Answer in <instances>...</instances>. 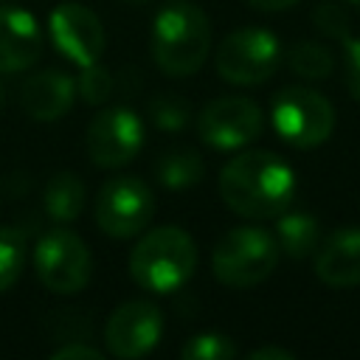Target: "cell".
I'll return each instance as SVG.
<instances>
[{"mask_svg": "<svg viewBox=\"0 0 360 360\" xmlns=\"http://www.w3.org/2000/svg\"><path fill=\"white\" fill-rule=\"evenodd\" d=\"M222 202L245 219H276L295 200V172L267 149H250L219 172Z\"/></svg>", "mask_w": 360, "mask_h": 360, "instance_id": "6da1fadb", "label": "cell"}, {"mask_svg": "<svg viewBox=\"0 0 360 360\" xmlns=\"http://www.w3.org/2000/svg\"><path fill=\"white\" fill-rule=\"evenodd\" d=\"M152 62L174 79L197 73L211 53V22L205 11L188 0L166 3L149 34Z\"/></svg>", "mask_w": 360, "mask_h": 360, "instance_id": "7a4b0ae2", "label": "cell"}, {"mask_svg": "<svg viewBox=\"0 0 360 360\" xmlns=\"http://www.w3.org/2000/svg\"><path fill=\"white\" fill-rule=\"evenodd\" d=\"M197 267V245L191 233L177 225H160L146 231L129 250L132 281L155 295L180 290Z\"/></svg>", "mask_w": 360, "mask_h": 360, "instance_id": "3957f363", "label": "cell"}, {"mask_svg": "<svg viewBox=\"0 0 360 360\" xmlns=\"http://www.w3.org/2000/svg\"><path fill=\"white\" fill-rule=\"evenodd\" d=\"M281 248L276 236L259 225L231 228L211 253L214 278L233 290H248L262 284L278 264Z\"/></svg>", "mask_w": 360, "mask_h": 360, "instance_id": "277c9868", "label": "cell"}, {"mask_svg": "<svg viewBox=\"0 0 360 360\" xmlns=\"http://www.w3.org/2000/svg\"><path fill=\"white\" fill-rule=\"evenodd\" d=\"M270 118L276 135L292 149H315L335 129V107L326 96L309 87H281L273 96Z\"/></svg>", "mask_w": 360, "mask_h": 360, "instance_id": "5b68a950", "label": "cell"}, {"mask_svg": "<svg viewBox=\"0 0 360 360\" xmlns=\"http://www.w3.org/2000/svg\"><path fill=\"white\" fill-rule=\"evenodd\" d=\"M217 73L228 84L253 87L267 82L281 65V42L267 28H236L231 31L214 53Z\"/></svg>", "mask_w": 360, "mask_h": 360, "instance_id": "8992f818", "label": "cell"}, {"mask_svg": "<svg viewBox=\"0 0 360 360\" xmlns=\"http://www.w3.org/2000/svg\"><path fill=\"white\" fill-rule=\"evenodd\" d=\"M34 270L45 290L56 295H73L87 287L93 256L79 233L68 228H51L34 245Z\"/></svg>", "mask_w": 360, "mask_h": 360, "instance_id": "52a82bcc", "label": "cell"}, {"mask_svg": "<svg viewBox=\"0 0 360 360\" xmlns=\"http://www.w3.org/2000/svg\"><path fill=\"white\" fill-rule=\"evenodd\" d=\"M155 214V194L138 174L110 177L96 197V222L112 239H129L146 231Z\"/></svg>", "mask_w": 360, "mask_h": 360, "instance_id": "ba28073f", "label": "cell"}, {"mask_svg": "<svg viewBox=\"0 0 360 360\" xmlns=\"http://www.w3.org/2000/svg\"><path fill=\"white\" fill-rule=\"evenodd\" d=\"M143 146V121L129 107H107L93 115L84 132V149L93 166L121 169L138 158Z\"/></svg>", "mask_w": 360, "mask_h": 360, "instance_id": "9c48e42d", "label": "cell"}, {"mask_svg": "<svg viewBox=\"0 0 360 360\" xmlns=\"http://www.w3.org/2000/svg\"><path fill=\"white\" fill-rule=\"evenodd\" d=\"M197 135L202 143L233 152L262 135V110L245 96H222L208 101L197 115Z\"/></svg>", "mask_w": 360, "mask_h": 360, "instance_id": "30bf717a", "label": "cell"}, {"mask_svg": "<svg viewBox=\"0 0 360 360\" xmlns=\"http://www.w3.org/2000/svg\"><path fill=\"white\" fill-rule=\"evenodd\" d=\"M163 335V312L152 301H127L115 307L104 323V343L112 357L138 360L146 357Z\"/></svg>", "mask_w": 360, "mask_h": 360, "instance_id": "8fae6325", "label": "cell"}, {"mask_svg": "<svg viewBox=\"0 0 360 360\" xmlns=\"http://www.w3.org/2000/svg\"><path fill=\"white\" fill-rule=\"evenodd\" d=\"M48 34L53 48L79 68L98 62L104 53V25L96 17V11H90L82 3L56 6L48 17Z\"/></svg>", "mask_w": 360, "mask_h": 360, "instance_id": "7c38bea8", "label": "cell"}, {"mask_svg": "<svg viewBox=\"0 0 360 360\" xmlns=\"http://www.w3.org/2000/svg\"><path fill=\"white\" fill-rule=\"evenodd\" d=\"M42 56V31L31 11L0 6V73H20Z\"/></svg>", "mask_w": 360, "mask_h": 360, "instance_id": "4fadbf2b", "label": "cell"}, {"mask_svg": "<svg viewBox=\"0 0 360 360\" xmlns=\"http://www.w3.org/2000/svg\"><path fill=\"white\" fill-rule=\"evenodd\" d=\"M315 276L335 290L360 284V228H338L318 245Z\"/></svg>", "mask_w": 360, "mask_h": 360, "instance_id": "5bb4252c", "label": "cell"}, {"mask_svg": "<svg viewBox=\"0 0 360 360\" xmlns=\"http://www.w3.org/2000/svg\"><path fill=\"white\" fill-rule=\"evenodd\" d=\"M76 101V79L59 68L37 70L25 79L20 90L22 110L37 121H56L62 118Z\"/></svg>", "mask_w": 360, "mask_h": 360, "instance_id": "9a60e30c", "label": "cell"}, {"mask_svg": "<svg viewBox=\"0 0 360 360\" xmlns=\"http://www.w3.org/2000/svg\"><path fill=\"white\" fill-rule=\"evenodd\" d=\"M276 242H278L281 253H287L292 259L312 256L321 245V225L312 214L287 208L276 217Z\"/></svg>", "mask_w": 360, "mask_h": 360, "instance_id": "2e32d148", "label": "cell"}, {"mask_svg": "<svg viewBox=\"0 0 360 360\" xmlns=\"http://www.w3.org/2000/svg\"><path fill=\"white\" fill-rule=\"evenodd\" d=\"M155 177L163 188H172V191H183V188H191L197 186L202 177H205V163L202 158L188 149V146H174V149H166L158 163H155Z\"/></svg>", "mask_w": 360, "mask_h": 360, "instance_id": "e0dca14e", "label": "cell"}, {"mask_svg": "<svg viewBox=\"0 0 360 360\" xmlns=\"http://www.w3.org/2000/svg\"><path fill=\"white\" fill-rule=\"evenodd\" d=\"M45 211L53 222H73L84 208V183L73 172H56L42 191Z\"/></svg>", "mask_w": 360, "mask_h": 360, "instance_id": "ac0fdd59", "label": "cell"}, {"mask_svg": "<svg viewBox=\"0 0 360 360\" xmlns=\"http://www.w3.org/2000/svg\"><path fill=\"white\" fill-rule=\"evenodd\" d=\"M284 62H287V68H290L295 76L312 79V82L326 79V76H332V70H335V56H332V51H329L326 45H321V42H312V39H304V42L290 45V51L284 53Z\"/></svg>", "mask_w": 360, "mask_h": 360, "instance_id": "d6986e66", "label": "cell"}, {"mask_svg": "<svg viewBox=\"0 0 360 360\" xmlns=\"http://www.w3.org/2000/svg\"><path fill=\"white\" fill-rule=\"evenodd\" d=\"M25 250H28V239L25 231L20 228H0V292L8 290L25 264Z\"/></svg>", "mask_w": 360, "mask_h": 360, "instance_id": "ffe728a7", "label": "cell"}, {"mask_svg": "<svg viewBox=\"0 0 360 360\" xmlns=\"http://www.w3.org/2000/svg\"><path fill=\"white\" fill-rule=\"evenodd\" d=\"M146 115L158 129L180 132V129H186V124L191 118V107L186 98H180L174 93H155L146 104Z\"/></svg>", "mask_w": 360, "mask_h": 360, "instance_id": "44dd1931", "label": "cell"}, {"mask_svg": "<svg viewBox=\"0 0 360 360\" xmlns=\"http://www.w3.org/2000/svg\"><path fill=\"white\" fill-rule=\"evenodd\" d=\"M239 354V346L222 332H200L188 338L180 349L183 360H231Z\"/></svg>", "mask_w": 360, "mask_h": 360, "instance_id": "7402d4cb", "label": "cell"}, {"mask_svg": "<svg viewBox=\"0 0 360 360\" xmlns=\"http://www.w3.org/2000/svg\"><path fill=\"white\" fill-rule=\"evenodd\" d=\"M112 90H115V79H112V73H110L104 65L93 62V65H84V68L79 70L76 96H82L87 104H93V107L104 104V101L112 96Z\"/></svg>", "mask_w": 360, "mask_h": 360, "instance_id": "603a6c76", "label": "cell"}, {"mask_svg": "<svg viewBox=\"0 0 360 360\" xmlns=\"http://www.w3.org/2000/svg\"><path fill=\"white\" fill-rule=\"evenodd\" d=\"M312 22L321 34H326L329 39H343L349 37V22H346V14L340 6L335 3H321L315 11H312Z\"/></svg>", "mask_w": 360, "mask_h": 360, "instance_id": "cb8c5ba5", "label": "cell"}, {"mask_svg": "<svg viewBox=\"0 0 360 360\" xmlns=\"http://www.w3.org/2000/svg\"><path fill=\"white\" fill-rule=\"evenodd\" d=\"M343 82L349 96L360 101V37H343Z\"/></svg>", "mask_w": 360, "mask_h": 360, "instance_id": "d4e9b609", "label": "cell"}, {"mask_svg": "<svg viewBox=\"0 0 360 360\" xmlns=\"http://www.w3.org/2000/svg\"><path fill=\"white\" fill-rule=\"evenodd\" d=\"M51 357L53 360H101V349H96V346H87V343H65V346H56L53 352H51Z\"/></svg>", "mask_w": 360, "mask_h": 360, "instance_id": "484cf974", "label": "cell"}, {"mask_svg": "<svg viewBox=\"0 0 360 360\" xmlns=\"http://www.w3.org/2000/svg\"><path fill=\"white\" fill-rule=\"evenodd\" d=\"M248 360H295V354L284 346H259L248 352Z\"/></svg>", "mask_w": 360, "mask_h": 360, "instance_id": "4316f807", "label": "cell"}, {"mask_svg": "<svg viewBox=\"0 0 360 360\" xmlns=\"http://www.w3.org/2000/svg\"><path fill=\"white\" fill-rule=\"evenodd\" d=\"M245 3L250 8H259V11H284V8H292L301 0H245Z\"/></svg>", "mask_w": 360, "mask_h": 360, "instance_id": "83f0119b", "label": "cell"}, {"mask_svg": "<svg viewBox=\"0 0 360 360\" xmlns=\"http://www.w3.org/2000/svg\"><path fill=\"white\" fill-rule=\"evenodd\" d=\"M346 3H352V6H357V8H360V0H346Z\"/></svg>", "mask_w": 360, "mask_h": 360, "instance_id": "f1b7e54d", "label": "cell"}, {"mask_svg": "<svg viewBox=\"0 0 360 360\" xmlns=\"http://www.w3.org/2000/svg\"><path fill=\"white\" fill-rule=\"evenodd\" d=\"M0 107H3V87H0Z\"/></svg>", "mask_w": 360, "mask_h": 360, "instance_id": "f546056e", "label": "cell"}, {"mask_svg": "<svg viewBox=\"0 0 360 360\" xmlns=\"http://www.w3.org/2000/svg\"><path fill=\"white\" fill-rule=\"evenodd\" d=\"M127 3H141V0H127Z\"/></svg>", "mask_w": 360, "mask_h": 360, "instance_id": "4dcf8cb0", "label": "cell"}]
</instances>
